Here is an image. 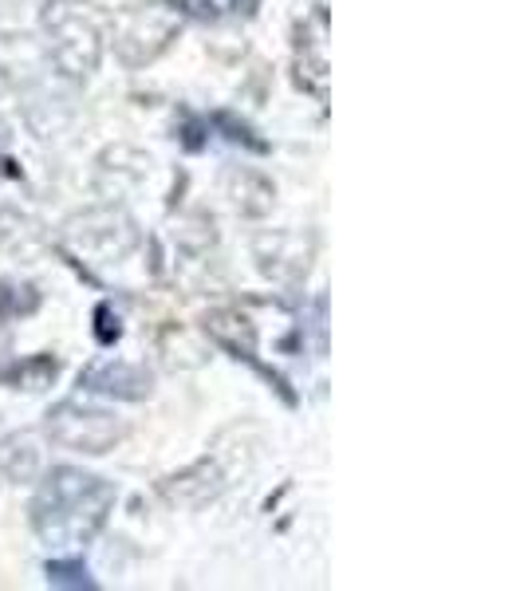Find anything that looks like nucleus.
Instances as JSON below:
<instances>
[{
    "label": "nucleus",
    "instance_id": "1",
    "mask_svg": "<svg viewBox=\"0 0 524 591\" xmlns=\"http://www.w3.org/2000/svg\"><path fill=\"white\" fill-rule=\"evenodd\" d=\"M115 501L119 489L100 473H88L80 465H51L32 497V532L48 548L80 552L103 532Z\"/></svg>",
    "mask_w": 524,
    "mask_h": 591
},
{
    "label": "nucleus",
    "instance_id": "2",
    "mask_svg": "<svg viewBox=\"0 0 524 591\" xmlns=\"http://www.w3.org/2000/svg\"><path fill=\"white\" fill-rule=\"evenodd\" d=\"M186 28V9L174 0H135L110 16V48L123 68H150Z\"/></svg>",
    "mask_w": 524,
    "mask_h": 591
},
{
    "label": "nucleus",
    "instance_id": "3",
    "mask_svg": "<svg viewBox=\"0 0 524 591\" xmlns=\"http://www.w3.org/2000/svg\"><path fill=\"white\" fill-rule=\"evenodd\" d=\"M44 48L51 68L68 83H83L100 71L103 59V32L75 0H48L44 9Z\"/></svg>",
    "mask_w": 524,
    "mask_h": 591
},
{
    "label": "nucleus",
    "instance_id": "4",
    "mask_svg": "<svg viewBox=\"0 0 524 591\" xmlns=\"http://www.w3.org/2000/svg\"><path fill=\"white\" fill-rule=\"evenodd\" d=\"M60 241L91 265H119L142 245V229L119 201H103L71 213L60 225Z\"/></svg>",
    "mask_w": 524,
    "mask_h": 591
},
{
    "label": "nucleus",
    "instance_id": "5",
    "mask_svg": "<svg viewBox=\"0 0 524 591\" xmlns=\"http://www.w3.org/2000/svg\"><path fill=\"white\" fill-rule=\"evenodd\" d=\"M130 426L123 418H115L110 410L100 406H83V403H56L44 414V438L56 442L60 450L71 453H88V457H103L119 442H127Z\"/></svg>",
    "mask_w": 524,
    "mask_h": 591
},
{
    "label": "nucleus",
    "instance_id": "6",
    "mask_svg": "<svg viewBox=\"0 0 524 591\" xmlns=\"http://www.w3.org/2000/svg\"><path fill=\"white\" fill-rule=\"evenodd\" d=\"M327 44H331V24H327L324 4H316L304 20H296V32H292V76H296V88L316 103H327L331 95L327 91V79H331Z\"/></svg>",
    "mask_w": 524,
    "mask_h": 591
},
{
    "label": "nucleus",
    "instance_id": "7",
    "mask_svg": "<svg viewBox=\"0 0 524 591\" xmlns=\"http://www.w3.org/2000/svg\"><path fill=\"white\" fill-rule=\"evenodd\" d=\"M312 256H316V241L300 229H268L253 236V260L272 285H304L312 273Z\"/></svg>",
    "mask_w": 524,
    "mask_h": 591
},
{
    "label": "nucleus",
    "instance_id": "8",
    "mask_svg": "<svg viewBox=\"0 0 524 591\" xmlns=\"http://www.w3.org/2000/svg\"><path fill=\"white\" fill-rule=\"evenodd\" d=\"M229 489V473L218 457H198L186 470L170 473L166 482H159V497L174 509H206Z\"/></svg>",
    "mask_w": 524,
    "mask_h": 591
},
{
    "label": "nucleus",
    "instance_id": "9",
    "mask_svg": "<svg viewBox=\"0 0 524 591\" xmlns=\"http://www.w3.org/2000/svg\"><path fill=\"white\" fill-rule=\"evenodd\" d=\"M201 327H206L209 339H213V344H218V347H225V351L233 355V359H245L248 367H257V371L265 374L268 383H272L280 394H284V403H288V406L296 403V394L288 391L284 379H280V374H272V371H268V367H260V363H257V324H253L248 315L233 312V308H218V312H209V315H206V324H201Z\"/></svg>",
    "mask_w": 524,
    "mask_h": 591
},
{
    "label": "nucleus",
    "instance_id": "10",
    "mask_svg": "<svg viewBox=\"0 0 524 591\" xmlns=\"http://www.w3.org/2000/svg\"><path fill=\"white\" fill-rule=\"evenodd\" d=\"M150 166H154L150 154L127 147V142H115V147H107L95 158V177H91V182H95V194L107 197V201H123V197H130L147 182Z\"/></svg>",
    "mask_w": 524,
    "mask_h": 591
},
{
    "label": "nucleus",
    "instance_id": "11",
    "mask_svg": "<svg viewBox=\"0 0 524 591\" xmlns=\"http://www.w3.org/2000/svg\"><path fill=\"white\" fill-rule=\"evenodd\" d=\"M80 391L119 398V403H142L154 391V374L150 367L127 363V359H100L80 374Z\"/></svg>",
    "mask_w": 524,
    "mask_h": 591
},
{
    "label": "nucleus",
    "instance_id": "12",
    "mask_svg": "<svg viewBox=\"0 0 524 591\" xmlns=\"http://www.w3.org/2000/svg\"><path fill=\"white\" fill-rule=\"evenodd\" d=\"M221 189H225L229 206L237 209L241 217H253V221L268 217L272 206H277V186L253 166H229L221 174Z\"/></svg>",
    "mask_w": 524,
    "mask_h": 591
},
{
    "label": "nucleus",
    "instance_id": "13",
    "mask_svg": "<svg viewBox=\"0 0 524 591\" xmlns=\"http://www.w3.org/2000/svg\"><path fill=\"white\" fill-rule=\"evenodd\" d=\"M24 118H28V127L36 138H63L71 127H75V118H80V111L71 107V99L56 95V91L48 88H32L28 95H24Z\"/></svg>",
    "mask_w": 524,
    "mask_h": 591
},
{
    "label": "nucleus",
    "instance_id": "14",
    "mask_svg": "<svg viewBox=\"0 0 524 591\" xmlns=\"http://www.w3.org/2000/svg\"><path fill=\"white\" fill-rule=\"evenodd\" d=\"M48 248H51V236L36 217L24 213L21 206H0V253L32 260V256L48 253Z\"/></svg>",
    "mask_w": 524,
    "mask_h": 591
},
{
    "label": "nucleus",
    "instance_id": "15",
    "mask_svg": "<svg viewBox=\"0 0 524 591\" xmlns=\"http://www.w3.org/2000/svg\"><path fill=\"white\" fill-rule=\"evenodd\" d=\"M44 473L40 438L32 430H16L0 438V477L12 485H32Z\"/></svg>",
    "mask_w": 524,
    "mask_h": 591
},
{
    "label": "nucleus",
    "instance_id": "16",
    "mask_svg": "<svg viewBox=\"0 0 524 591\" xmlns=\"http://www.w3.org/2000/svg\"><path fill=\"white\" fill-rule=\"evenodd\" d=\"M60 374V359L56 355H28V359H16L0 371V386H12V391H48Z\"/></svg>",
    "mask_w": 524,
    "mask_h": 591
},
{
    "label": "nucleus",
    "instance_id": "17",
    "mask_svg": "<svg viewBox=\"0 0 524 591\" xmlns=\"http://www.w3.org/2000/svg\"><path fill=\"white\" fill-rule=\"evenodd\" d=\"M40 304H44V296L32 280H0V324L36 315Z\"/></svg>",
    "mask_w": 524,
    "mask_h": 591
},
{
    "label": "nucleus",
    "instance_id": "18",
    "mask_svg": "<svg viewBox=\"0 0 524 591\" xmlns=\"http://www.w3.org/2000/svg\"><path fill=\"white\" fill-rule=\"evenodd\" d=\"M178 248L182 253H194V256H206L209 248L218 245V221H213V213H206V209H198V213H186L178 221Z\"/></svg>",
    "mask_w": 524,
    "mask_h": 591
},
{
    "label": "nucleus",
    "instance_id": "19",
    "mask_svg": "<svg viewBox=\"0 0 524 591\" xmlns=\"http://www.w3.org/2000/svg\"><path fill=\"white\" fill-rule=\"evenodd\" d=\"M209 123H213L218 130H225L221 138H229L233 147H245V150H253V154H268V142H265V138H257V130L248 127L245 118L229 115V111H213V115H209Z\"/></svg>",
    "mask_w": 524,
    "mask_h": 591
},
{
    "label": "nucleus",
    "instance_id": "20",
    "mask_svg": "<svg viewBox=\"0 0 524 591\" xmlns=\"http://www.w3.org/2000/svg\"><path fill=\"white\" fill-rule=\"evenodd\" d=\"M44 571H48L51 588H95L88 564L80 556H56V560L44 564Z\"/></svg>",
    "mask_w": 524,
    "mask_h": 591
},
{
    "label": "nucleus",
    "instance_id": "21",
    "mask_svg": "<svg viewBox=\"0 0 524 591\" xmlns=\"http://www.w3.org/2000/svg\"><path fill=\"white\" fill-rule=\"evenodd\" d=\"M119 335H123V324H119V315L110 312V304L95 308V339H100L103 347H110Z\"/></svg>",
    "mask_w": 524,
    "mask_h": 591
},
{
    "label": "nucleus",
    "instance_id": "22",
    "mask_svg": "<svg viewBox=\"0 0 524 591\" xmlns=\"http://www.w3.org/2000/svg\"><path fill=\"white\" fill-rule=\"evenodd\" d=\"M12 142V127H9V118H0V150H9Z\"/></svg>",
    "mask_w": 524,
    "mask_h": 591
},
{
    "label": "nucleus",
    "instance_id": "23",
    "mask_svg": "<svg viewBox=\"0 0 524 591\" xmlns=\"http://www.w3.org/2000/svg\"><path fill=\"white\" fill-rule=\"evenodd\" d=\"M233 4H237V12H245V16H253V12H257L260 0H233Z\"/></svg>",
    "mask_w": 524,
    "mask_h": 591
},
{
    "label": "nucleus",
    "instance_id": "24",
    "mask_svg": "<svg viewBox=\"0 0 524 591\" xmlns=\"http://www.w3.org/2000/svg\"><path fill=\"white\" fill-rule=\"evenodd\" d=\"M9 347H12V335H9V327L0 324V355H9Z\"/></svg>",
    "mask_w": 524,
    "mask_h": 591
}]
</instances>
